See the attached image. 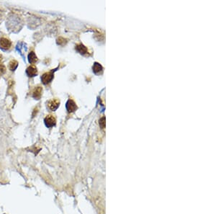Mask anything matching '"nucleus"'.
<instances>
[{"label":"nucleus","instance_id":"nucleus-1","mask_svg":"<svg viewBox=\"0 0 216 214\" xmlns=\"http://www.w3.org/2000/svg\"><path fill=\"white\" fill-rule=\"evenodd\" d=\"M12 45L11 41L6 38H0V48L4 50L10 49Z\"/></svg>","mask_w":216,"mask_h":214},{"label":"nucleus","instance_id":"nucleus-2","mask_svg":"<svg viewBox=\"0 0 216 214\" xmlns=\"http://www.w3.org/2000/svg\"><path fill=\"white\" fill-rule=\"evenodd\" d=\"M53 71H49V72H45V74H43L41 76V81H42L43 84L44 85H47V84L50 83L53 79Z\"/></svg>","mask_w":216,"mask_h":214},{"label":"nucleus","instance_id":"nucleus-3","mask_svg":"<svg viewBox=\"0 0 216 214\" xmlns=\"http://www.w3.org/2000/svg\"><path fill=\"white\" fill-rule=\"evenodd\" d=\"M44 123L45 125L48 128H51V127L54 126L56 123V120L53 115H48L44 119Z\"/></svg>","mask_w":216,"mask_h":214},{"label":"nucleus","instance_id":"nucleus-4","mask_svg":"<svg viewBox=\"0 0 216 214\" xmlns=\"http://www.w3.org/2000/svg\"><path fill=\"white\" fill-rule=\"evenodd\" d=\"M59 105H60V101L56 98L52 99L48 102V108L51 111H55L57 110Z\"/></svg>","mask_w":216,"mask_h":214},{"label":"nucleus","instance_id":"nucleus-5","mask_svg":"<svg viewBox=\"0 0 216 214\" xmlns=\"http://www.w3.org/2000/svg\"><path fill=\"white\" fill-rule=\"evenodd\" d=\"M26 74L30 77H33L38 75V69L35 66H30L26 69Z\"/></svg>","mask_w":216,"mask_h":214},{"label":"nucleus","instance_id":"nucleus-6","mask_svg":"<svg viewBox=\"0 0 216 214\" xmlns=\"http://www.w3.org/2000/svg\"><path fill=\"white\" fill-rule=\"evenodd\" d=\"M66 110H68L69 113H73L77 109V106H76V103H75L74 101L72 100H68V102H66Z\"/></svg>","mask_w":216,"mask_h":214},{"label":"nucleus","instance_id":"nucleus-7","mask_svg":"<svg viewBox=\"0 0 216 214\" xmlns=\"http://www.w3.org/2000/svg\"><path fill=\"white\" fill-rule=\"evenodd\" d=\"M42 92H43V88L41 87L38 86L35 87L34 90L33 91V94H32V96H33V98H35L36 100H40L42 96Z\"/></svg>","mask_w":216,"mask_h":214},{"label":"nucleus","instance_id":"nucleus-8","mask_svg":"<svg viewBox=\"0 0 216 214\" xmlns=\"http://www.w3.org/2000/svg\"><path fill=\"white\" fill-rule=\"evenodd\" d=\"M76 50H77L79 53H80L81 54H86V53L88 52L87 47L84 46L83 44L82 43L77 44V45H76Z\"/></svg>","mask_w":216,"mask_h":214},{"label":"nucleus","instance_id":"nucleus-9","mask_svg":"<svg viewBox=\"0 0 216 214\" xmlns=\"http://www.w3.org/2000/svg\"><path fill=\"white\" fill-rule=\"evenodd\" d=\"M38 61V57L36 56V53L33 51H31L28 54V62L30 64H35Z\"/></svg>","mask_w":216,"mask_h":214},{"label":"nucleus","instance_id":"nucleus-10","mask_svg":"<svg viewBox=\"0 0 216 214\" xmlns=\"http://www.w3.org/2000/svg\"><path fill=\"white\" fill-rule=\"evenodd\" d=\"M18 66V62L15 60H12L10 61V63H9V69H10V71H15Z\"/></svg>","mask_w":216,"mask_h":214},{"label":"nucleus","instance_id":"nucleus-11","mask_svg":"<svg viewBox=\"0 0 216 214\" xmlns=\"http://www.w3.org/2000/svg\"><path fill=\"white\" fill-rule=\"evenodd\" d=\"M92 69H93V71H94L95 74H96V73H98V72H99V71H102V66L100 65V64L96 63H96H94V65H93Z\"/></svg>","mask_w":216,"mask_h":214},{"label":"nucleus","instance_id":"nucleus-12","mask_svg":"<svg viewBox=\"0 0 216 214\" xmlns=\"http://www.w3.org/2000/svg\"><path fill=\"white\" fill-rule=\"evenodd\" d=\"M99 126H101V128H105V117H102V118L99 120Z\"/></svg>","mask_w":216,"mask_h":214},{"label":"nucleus","instance_id":"nucleus-13","mask_svg":"<svg viewBox=\"0 0 216 214\" xmlns=\"http://www.w3.org/2000/svg\"><path fill=\"white\" fill-rule=\"evenodd\" d=\"M6 72V67L3 64H0V75H2Z\"/></svg>","mask_w":216,"mask_h":214},{"label":"nucleus","instance_id":"nucleus-14","mask_svg":"<svg viewBox=\"0 0 216 214\" xmlns=\"http://www.w3.org/2000/svg\"><path fill=\"white\" fill-rule=\"evenodd\" d=\"M65 41H66V40L64 39V38H58V39H57V43L59 44V45H62L63 43H66Z\"/></svg>","mask_w":216,"mask_h":214},{"label":"nucleus","instance_id":"nucleus-15","mask_svg":"<svg viewBox=\"0 0 216 214\" xmlns=\"http://www.w3.org/2000/svg\"><path fill=\"white\" fill-rule=\"evenodd\" d=\"M1 60H2V56L0 54V62H1Z\"/></svg>","mask_w":216,"mask_h":214}]
</instances>
